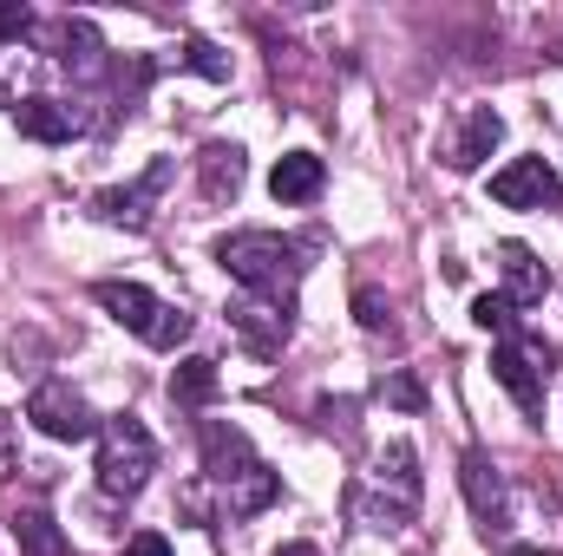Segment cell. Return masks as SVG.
<instances>
[{
  "instance_id": "obj_1",
  "label": "cell",
  "mask_w": 563,
  "mask_h": 556,
  "mask_svg": "<svg viewBox=\"0 0 563 556\" xmlns=\"http://www.w3.org/2000/svg\"><path fill=\"white\" fill-rule=\"evenodd\" d=\"M301 256H308V243L276 236V230H230V236L217 243V263L230 269V281H243L256 301L288 308V314H295V288L308 276Z\"/></svg>"
},
{
  "instance_id": "obj_2",
  "label": "cell",
  "mask_w": 563,
  "mask_h": 556,
  "mask_svg": "<svg viewBox=\"0 0 563 556\" xmlns=\"http://www.w3.org/2000/svg\"><path fill=\"white\" fill-rule=\"evenodd\" d=\"M347 504H354V518L374 524V531L413 524V511H420V452H413V445H387V452L374 458V478H361V485L347 491Z\"/></svg>"
},
{
  "instance_id": "obj_3",
  "label": "cell",
  "mask_w": 563,
  "mask_h": 556,
  "mask_svg": "<svg viewBox=\"0 0 563 556\" xmlns=\"http://www.w3.org/2000/svg\"><path fill=\"white\" fill-rule=\"evenodd\" d=\"M157 471V438L144 432V419L119 413L99 425V491L106 498H139Z\"/></svg>"
},
{
  "instance_id": "obj_4",
  "label": "cell",
  "mask_w": 563,
  "mask_h": 556,
  "mask_svg": "<svg viewBox=\"0 0 563 556\" xmlns=\"http://www.w3.org/2000/svg\"><path fill=\"white\" fill-rule=\"evenodd\" d=\"M26 425L46 432V438H59V445L99 438V413L86 407V393H79L73 380H40V387L26 393Z\"/></svg>"
},
{
  "instance_id": "obj_5",
  "label": "cell",
  "mask_w": 563,
  "mask_h": 556,
  "mask_svg": "<svg viewBox=\"0 0 563 556\" xmlns=\"http://www.w3.org/2000/svg\"><path fill=\"white\" fill-rule=\"evenodd\" d=\"M170 157H157L151 170H144L139 184H119V190H99L92 197V216L99 223H119V230H151V203L164 197V184H170Z\"/></svg>"
},
{
  "instance_id": "obj_6",
  "label": "cell",
  "mask_w": 563,
  "mask_h": 556,
  "mask_svg": "<svg viewBox=\"0 0 563 556\" xmlns=\"http://www.w3.org/2000/svg\"><path fill=\"white\" fill-rule=\"evenodd\" d=\"M558 197H563V177L544 157H511L505 170H492V203H505V210H544Z\"/></svg>"
},
{
  "instance_id": "obj_7",
  "label": "cell",
  "mask_w": 563,
  "mask_h": 556,
  "mask_svg": "<svg viewBox=\"0 0 563 556\" xmlns=\"http://www.w3.org/2000/svg\"><path fill=\"white\" fill-rule=\"evenodd\" d=\"M459 491H465V504H472V518H478L485 531H505V524H511L505 471H498L485 452H465V458H459Z\"/></svg>"
},
{
  "instance_id": "obj_8",
  "label": "cell",
  "mask_w": 563,
  "mask_h": 556,
  "mask_svg": "<svg viewBox=\"0 0 563 556\" xmlns=\"http://www.w3.org/2000/svg\"><path fill=\"white\" fill-rule=\"evenodd\" d=\"M492 380L518 400L525 419H544V367H538V354L525 341H498L492 347Z\"/></svg>"
},
{
  "instance_id": "obj_9",
  "label": "cell",
  "mask_w": 563,
  "mask_h": 556,
  "mask_svg": "<svg viewBox=\"0 0 563 556\" xmlns=\"http://www.w3.org/2000/svg\"><path fill=\"white\" fill-rule=\"evenodd\" d=\"M92 301H99L119 327H132L139 341L157 334V321H164V308H170V301H157L144 281H99V288H92Z\"/></svg>"
},
{
  "instance_id": "obj_10",
  "label": "cell",
  "mask_w": 563,
  "mask_h": 556,
  "mask_svg": "<svg viewBox=\"0 0 563 556\" xmlns=\"http://www.w3.org/2000/svg\"><path fill=\"white\" fill-rule=\"evenodd\" d=\"M203 478H217V485H230L236 471H250L256 465V445H250V432L243 425H230V419H203Z\"/></svg>"
},
{
  "instance_id": "obj_11",
  "label": "cell",
  "mask_w": 563,
  "mask_h": 556,
  "mask_svg": "<svg viewBox=\"0 0 563 556\" xmlns=\"http://www.w3.org/2000/svg\"><path fill=\"white\" fill-rule=\"evenodd\" d=\"M505 144V119L492 112V105H472L465 112V125H459V138H452V151H445V164L459 170V177H472V170H485V157Z\"/></svg>"
},
{
  "instance_id": "obj_12",
  "label": "cell",
  "mask_w": 563,
  "mask_h": 556,
  "mask_svg": "<svg viewBox=\"0 0 563 556\" xmlns=\"http://www.w3.org/2000/svg\"><path fill=\"white\" fill-rule=\"evenodd\" d=\"M243 177H250L243 144H203V151H197V190H203L210 203H230V197L243 190Z\"/></svg>"
},
{
  "instance_id": "obj_13",
  "label": "cell",
  "mask_w": 563,
  "mask_h": 556,
  "mask_svg": "<svg viewBox=\"0 0 563 556\" xmlns=\"http://www.w3.org/2000/svg\"><path fill=\"white\" fill-rule=\"evenodd\" d=\"M321 184H328V164L314 151H288V157H276V170H269V197L276 203H314Z\"/></svg>"
},
{
  "instance_id": "obj_14",
  "label": "cell",
  "mask_w": 563,
  "mask_h": 556,
  "mask_svg": "<svg viewBox=\"0 0 563 556\" xmlns=\"http://www.w3.org/2000/svg\"><path fill=\"white\" fill-rule=\"evenodd\" d=\"M230 327H236L256 354H276L282 341L295 334V314H288V308H269V301H236V308H230Z\"/></svg>"
},
{
  "instance_id": "obj_15",
  "label": "cell",
  "mask_w": 563,
  "mask_h": 556,
  "mask_svg": "<svg viewBox=\"0 0 563 556\" xmlns=\"http://www.w3.org/2000/svg\"><path fill=\"white\" fill-rule=\"evenodd\" d=\"M498 269H505V301L511 308H531V301H544V288H551V269L525 249V243H498Z\"/></svg>"
},
{
  "instance_id": "obj_16",
  "label": "cell",
  "mask_w": 563,
  "mask_h": 556,
  "mask_svg": "<svg viewBox=\"0 0 563 556\" xmlns=\"http://www.w3.org/2000/svg\"><path fill=\"white\" fill-rule=\"evenodd\" d=\"M13 125H20L33 144H66L73 132H79L73 105H59V99H20V105H13Z\"/></svg>"
},
{
  "instance_id": "obj_17",
  "label": "cell",
  "mask_w": 563,
  "mask_h": 556,
  "mask_svg": "<svg viewBox=\"0 0 563 556\" xmlns=\"http://www.w3.org/2000/svg\"><path fill=\"white\" fill-rule=\"evenodd\" d=\"M276 498H282V478L269 471V465H263V458L223 485V504H230V518H256V511H269Z\"/></svg>"
},
{
  "instance_id": "obj_18",
  "label": "cell",
  "mask_w": 563,
  "mask_h": 556,
  "mask_svg": "<svg viewBox=\"0 0 563 556\" xmlns=\"http://www.w3.org/2000/svg\"><path fill=\"white\" fill-rule=\"evenodd\" d=\"M99 33H92V20H59L53 26V59L59 66H73V73H99Z\"/></svg>"
},
{
  "instance_id": "obj_19",
  "label": "cell",
  "mask_w": 563,
  "mask_h": 556,
  "mask_svg": "<svg viewBox=\"0 0 563 556\" xmlns=\"http://www.w3.org/2000/svg\"><path fill=\"white\" fill-rule=\"evenodd\" d=\"M170 400H177V407H190V413H197V407H210V400H217V360H203V354L177 360V367H170Z\"/></svg>"
},
{
  "instance_id": "obj_20",
  "label": "cell",
  "mask_w": 563,
  "mask_h": 556,
  "mask_svg": "<svg viewBox=\"0 0 563 556\" xmlns=\"http://www.w3.org/2000/svg\"><path fill=\"white\" fill-rule=\"evenodd\" d=\"M13 537H20V551H33V556H66V537L53 531L46 511H20L13 518Z\"/></svg>"
},
{
  "instance_id": "obj_21",
  "label": "cell",
  "mask_w": 563,
  "mask_h": 556,
  "mask_svg": "<svg viewBox=\"0 0 563 556\" xmlns=\"http://www.w3.org/2000/svg\"><path fill=\"white\" fill-rule=\"evenodd\" d=\"M472 321H478L485 334H505V341H511V327H518V308H511L505 294H478V301H472Z\"/></svg>"
},
{
  "instance_id": "obj_22",
  "label": "cell",
  "mask_w": 563,
  "mask_h": 556,
  "mask_svg": "<svg viewBox=\"0 0 563 556\" xmlns=\"http://www.w3.org/2000/svg\"><path fill=\"white\" fill-rule=\"evenodd\" d=\"M184 66H190V73H203V79H217V86L230 79V53H217L210 40H184Z\"/></svg>"
},
{
  "instance_id": "obj_23",
  "label": "cell",
  "mask_w": 563,
  "mask_h": 556,
  "mask_svg": "<svg viewBox=\"0 0 563 556\" xmlns=\"http://www.w3.org/2000/svg\"><path fill=\"white\" fill-rule=\"evenodd\" d=\"M354 321H361L367 334H380V327L394 321V301H387L380 288H354Z\"/></svg>"
},
{
  "instance_id": "obj_24",
  "label": "cell",
  "mask_w": 563,
  "mask_h": 556,
  "mask_svg": "<svg viewBox=\"0 0 563 556\" xmlns=\"http://www.w3.org/2000/svg\"><path fill=\"white\" fill-rule=\"evenodd\" d=\"M380 393H387L400 413H426V387L413 380V374H387V380H380Z\"/></svg>"
},
{
  "instance_id": "obj_25",
  "label": "cell",
  "mask_w": 563,
  "mask_h": 556,
  "mask_svg": "<svg viewBox=\"0 0 563 556\" xmlns=\"http://www.w3.org/2000/svg\"><path fill=\"white\" fill-rule=\"evenodd\" d=\"M20 33H33V13L20 0H0V40H20Z\"/></svg>"
},
{
  "instance_id": "obj_26",
  "label": "cell",
  "mask_w": 563,
  "mask_h": 556,
  "mask_svg": "<svg viewBox=\"0 0 563 556\" xmlns=\"http://www.w3.org/2000/svg\"><path fill=\"white\" fill-rule=\"evenodd\" d=\"M125 556H170V544H164L157 531H139V537L125 544Z\"/></svg>"
},
{
  "instance_id": "obj_27",
  "label": "cell",
  "mask_w": 563,
  "mask_h": 556,
  "mask_svg": "<svg viewBox=\"0 0 563 556\" xmlns=\"http://www.w3.org/2000/svg\"><path fill=\"white\" fill-rule=\"evenodd\" d=\"M276 556H321V551H314V544H282Z\"/></svg>"
},
{
  "instance_id": "obj_28",
  "label": "cell",
  "mask_w": 563,
  "mask_h": 556,
  "mask_svg": "<svg viewBox=\"0 0 563 556\" xmlns=\"http://www.w3.org/2000/svg\"><path fill=\"white\" fill-rule=\"evenodd\" d=\"M558 59H563V53H558Z\"/></svg>"
}]
</instances>
